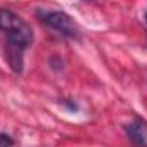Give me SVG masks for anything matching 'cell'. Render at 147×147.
Segmentation results:
<instances>
[{"instance_id":"6da1fadb","label":"cell","mask_w":147,"mask_h":147,"mask_svg":"<svg viewBox=\"0 0 147 147\" xmlns=\"http://www.w3.org/2000/svg\"><path fill=\"white\" fill-rule=\"evenodd\" d=\"M0 33L5 36V58L16 74L22 72V55L33 43L31 26L9 9H0Z\"/></svg>"},{"instance_id":"7a4b0ae2","label":"cell","mask_w":147,"mask_h":147,"mask_svg":"<svg viewBox=\"0 0 147 147\" xmlns=\"http://www.w3.org/2000/svg\"><path fill=\"white\" fill-rule=\"evenodd\" d=\"M38 16L41 19V22L45 26H48L50 29L57 31L58 34L70 39H79L80 33L77 29V26L74 24V21L62 10H48V12H41L38 10Z\"/></svg>"},{"instance_id":"3957f363","label":"cell","mask_w":147,"mask_h":147,"mask_svg":"<svg viewBox=\"0 0 147 147\" xmlns=\"http://www.w3.org/2000/svg\"><path fill=\"white\" fill-rule=\"evenodd\" d=\"M125 134L134 147H147V127L140 118L125 125Z\"/></svg>"},{"instance_id":"5b68a950","label":"cell","mask_w":147,"mask_h":147,"mask_svg":"<svg viewBox=\"0 0 147 147\" xmlns=\"http://www.w3.org/2000/svg\"><path fill=\"white\" fill-rule=\"evenodd\" d=\"M146 22H147V12H146Z\"/></svg>"},{"instance_id":"277c9868","label":"cell","mask_w":147,"mask_h":147,"mask_svg":"<svg viewBox=\"0 0 147 147\" xmlns=\"http://www.w3.org/2000/svg\"><path fill=\"white\" fill-rule=\"evenodd\" d=\"M14 146V139L9 137L7 134H0V147H12Z\"/></svg>"}]
</instances>
